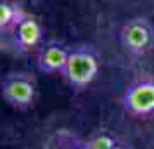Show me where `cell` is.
<instances>
[{
    "label": "cell",
    "mask_w": 154,
    "mask_h": 149,
    "mask_svg": "<svg viewBox=\"0 0 154 149\" xmlns=\"http://www.w3.org/2000/svg\"><path fill=\"white\" fill-rule=\"evenodd\" d=\"M99 75V59L88 47H78L69 52L68 63L64 66L63 76L68 85L75 90H83L90 85Z\"/></svg>",
    "instance_id": "1"
},
{
    "label": "cell",
    "mask_w": 154,
    "mask_h": 149,
    "mask_svg": "<svg viewBox=\"0 0 154 149\" xmlns=\"http://www.w3.org/2000/svg\"><path fill=\"white\" fill-rule=\"evenodd\" d=\"M36 97V80L26 71H11L2 80V99L16 109H28Z\"/></svg>",
    "instance_id": "2"
},
{
    "label": "cell",
    "mask_w": 154,
    "mask_h": 149,
    "mask_svg": "<svg viewBox=\"0 0 154 149\" xmlns=\"http://www.w3.org/2000/svg\"><path fill=\"white\" fill-rule=\"evenodd\" d=\"M119 45L126 54H146L154 45V26L146 17L128 19L119 29Z\"/></svg>",
    "instance_id": "3"
},
{
    "label": "cell",
    "mask_w": 154,
    "mask_h": 149,
    "mask_svg": "<svg viewBox=\"0 0 154 149\" xmlns=\"http://www.w3.org/2000/svg\"><path fill=\"white\" fill-rule=\"evenodd\" d=\"M123 107L133 116L154 114V80H137L123 94Z\"/></svg>",
    "instance_id": "4"
},
{
    "label": "cell",
    "mask_w": 154,
    "mask_h": 149,
    "mask_svg": "<svg viewBox=\"0 0 154 149\" xmlns=\"http://www.w3.org/2000/svg\"><path fill=\"white\" fill-rule=\"evenodd\" d=\"M11 35L14 50L17 54H28L31 50L40 49L43 43V28L40 21L31 14L26 16Z\"/></svg>",
    "instance_id": "5"
},
{
    "label": "cell",
    "mask_w": 154,
    "mask_h": 149,
    "mask_svg": "<svg viewBox=\"0 0 154 149\" xmlns=\"http://www.w3.org/2000/svg\"><path fill=\"white\" fill-rule=\"evenodd\" d=\"M69 52L63 43L50 40V42L42 43V47L38 49L36 54V66L42 73L54 75V73H63L64 66L68 63Z\"/></svg>",
    "instance_id": "6"
},
{
    "label": "cell",
    "mask_w": 154,
    "mask_h": 149,
    "mask_svg": "<svg viewBox=\"0 0 154 149\" xmlns=\"http://www.w3.org/2000/svg\"><path fill=\"white\" fill-rule=\"evenodd\" d=\"M26 16L28 12L19 4L11 0H2L0 2V33L2 35L12 33Z\"/></svg>",
    "instance_id": "7"
},
{
    "label": "cell",
    "mask_w": 154,
    "mask_h": 149,
    "mask_svg": "<svg viewBox=\"0 0 154 149\" xmlns=\"http://www.w3.org/2000/svg\"><path fill=\"white\" fill-rule=\"evenodd\" d=\"M85 144L90 149H114L118 146L116 139L107 130H97L85 141Z\"/></svg>",
    "instance_id": "8"
},
{
    "label": "cell",
    "mask_w": 154,
    "mask_h": 149,
    "mask_svg": "<svg viewBox=\"0 0 154 149\" xmlns=\"http://www.w3.org/2000/svg\"><path fill=\"white\" fill-rule=\"evenodd\" d=\"M75 149H90V147H88V146H87V144L83 142V144H78V146H76Z\"/></svg>",
    "instance_id": "9"
},
{
    "label": "cell",
    "mask_w": 154,
    "mask_h": 149,
    "mask_svg": "<svg viewBox=\"0 0 154 149\" xmlns=\"http://www.w3.org/2000/svg\"><path fill=\"white\" fill-rule=\"evenodd\" d=\"M114 149H126V147H123V146H119V144H118V146H116Z\"/></svg>",
    "instance_id": "10"
}]
</instances>
